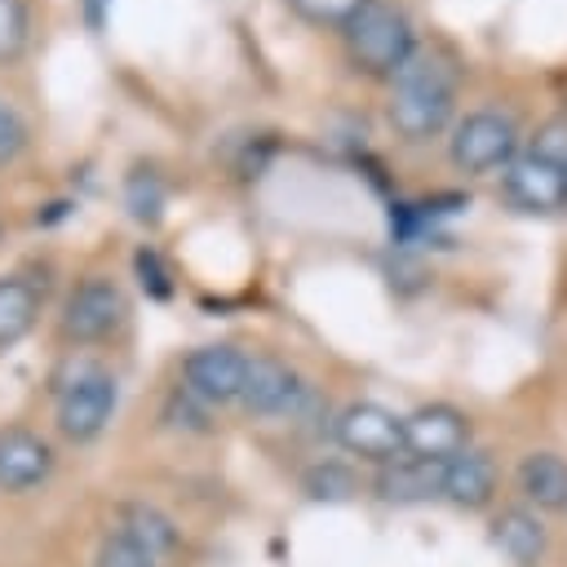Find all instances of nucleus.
Masks as SVG:
<instances>
[{
    "mask_svg": "<svg viewBox=\"0 0 567 567\" xmlns=\"http://www.w3.org/2000/svg\"><path fill=\"white\" fill-rule=\"evenodd\" d=\"M124 208H128L133 221L155 226L164 217V182L151 168H133L128 182H124Z\"/></svg>",
    "mask_w": 567,
    "mask_h": 567,
    "instance_id": "obj_18",
    "label": "nucleus"
},
{
    "mask_svg": "<svg viewBox=\"0 0 567 567\" xmlns=\"http://www.w3.org/2000/svg\"><path fill=\"white\" fill-rule=\"evenodd\" d=\"M492 545L514 563V567H536L549 549V527L536 518L527 505H509L492 518Z\"/></svg>",
    "mask_w": 567,
    "mask_h": 567,
    "instance_id": "obj_13",
    "label": "nucleus"
},
{
    "mask_svg": "<svg viewBox=\"0 0 567 567\" xmlns=\"http://www.w3.org/2000/svg\"><path fill=\"white\" fill-rule=\"evenodd\" d=\"M527 155L567 168V120H549V124H540L536 137H532V151H527Z\"/></svg>",
    "mask_w": 567,
    "mask_h": 567,
    "instance_id": "obj_24",
    "label": "nucleus"
},
{
    "mask_svg": "<svg viewBox=\"0 0 567 567\" xmlns=\"http://www.w3.org/2000/svg\"><path fill=\"white\" fill-rule=\"evenodd\" d=\"M403 443L408 456L421 461H452L470 447V416L452 403H421L412 416H403Z\"/></svg>",
    "mask_w": 567,
    "mask_h": 567,
    "instance_id": "obj_7",
    "label": "nucleus"
},
{
    "mask_svg": "<svg viewBox=\"0 0 567 567\" xmlns=\"http://www.w3.org/2000/svg\"><path fill=\"white\" fill-rule=\"evenodd\" d=\"M518 492L545 509V514H567V461L558 452H527L514 470Z\"/></svg>",
    "mask_w": 567,
    "mask_h": 567,
    "instance_id": "obj_14",
    "label": "nucleus"
},
{
    "mask_svg": "<svg viewBox=\"0 0 567 567\" xmlns=\"http://www.w3.org/2000/svg\"><path fill=\"white\" fill-rule=\"evenodd\" d=\"M518 128L501 111H470L452 128V164L461 173H492L514 159Z\"/></svg>",
    "mask_w": 567,
    "mask_h": 567,
    "instance_id": "obj_4",
    "label": "nucleus"
},
{
    "mask_svg": "<svg viewBox=\"0 0 567 567\" xmlns=\"http://www.w3.org/2000/svg\"><path fill=\"white\" fill-rule=\"evenodd\" d=\"M27 31H31L27 0H0V62L18 58L27 49Z\"/></svg>",
    "mask_w": 567,
    "mask_h": 567,
    "instance_id": "obj_20",
    "label": "nucleus"
},
{
    "mask_svg": "<svg viewBox=\"0 0 567 567\" xmlns=\"http://www.w3.org/2000/svg\"><path fill=\"white\" fill-rule=\"evenodd\" d=\"M501 190L523 213H554V208H567V168L545 164L536 155H518L505 164Z\"/></svg>",
    "mask_w": 567,
    "mask_h": 567,
    "instance_id": "obj_10",
    "label": "nucleus"
},
{
    "mask_svg": "<svg viewBox=\"0 0 567 567\" xmlns=\"http://www.w3.org/2000/svg\"><path fill=\"white\" fill-rule=\"evenodd\" d=\"M128 306H124V292L115 279L106 275H89L80 288H71L66 306H62V332L71 341H106L111 332H120Z\"/></svg>",
    "mask_w": 567,
    "mask_h": 567,
    "instance_id": "obj_5",
    "label": "nucleus"
},
{
    "mask_svg": "<svg viewBox=\"0 0 567 567\" xmlns=\"http://www.w3.org/2000/svg\"><path fill=\"white\" fill-rule=\"evenodd\" d=\"M49 474H53V447L27 425H4L0 430V492H31Z\"/></svg>",
    "mask_w": 567,
    "mask_h": 567,
    "instance_id": "obj_11",
    "label": "nucleus"
},
{
    "mask_svg": "<svg viewBox=\"0 0 567 567\" xmlns=\"http://www.w3.org/2000/svg\"><path fill=\"white\" fill-rule=\"evenodd\" d=\"M306 390H310V385H301V377H297L284 359L257 354V359H248L239 403H244V412H252V416H297Z\"/></svg>",
    "mask_w": 567,
    "mask_h": 567,
    "instance_id": "obj_8",
    "label": "nucleus"
},
{
    "mask_svg": "<svg viewBox=\"0 0 567 567\" xmlns=\"http://www.w3.org/2000/svg\"><path fill=\"white\" fill-rule=\"evenodd\" d=\"M35 315H40L35 284H27L18 275H4L0 279V346H13L18 337H27L31 323H35Z\"/></svg>",
    "mask_w": 567,
    "mask_h": 567,
    "instance_id": "obj_17",
    "label": "nucleus"
},
{
    "mask_svg": "<svg viewBox=\"0 0 567 567\" xmlns=\"http://www.w3.org/2000/svg\"><path fill=\"white\" fill-rule=\"evenodd\" d=\"M244 372H248V354L235 350V346H199V350L186 354V363H182L186 390H190L195 399H204L208 408H213V403H239Z\"/></svg>",
    "mask_w": 567,
    "mask_h": 567,
    "instance_id": "obj_9",
    "label": "nucleus"
},
{
    "mask_svg": "<svg viewBox=\"0 0 567 567\" xmlns=\"http://www.w3.org/2000/svg\"><path fill=\"white\" fill-rule=\"evenodd\" d=\"M164 421H168V425H186V430H208V403L195 399L186 385H177V390L168 394Z\"/></svg>",
    "mask_w": 567,
    "mask_h": 567,
    "instance_id": "obj_23",
    "label": "nucleus"
},
{
    "mask_svg": "<svg viewBox=\"0 0 567 567\" xmlns=\"http://www.w3.org/2000/svg\"><path fill=\"white\" fill-rule=\"evenodd\" d=\"M332 439L359 456V461H377V465H390L399 456H408V443H403V416H394L390 408L381 403H350L337 412L332 421Z\"/></svg>",
    "mask_w": 567,
    "mask_h": 567,
    "instance_id": "obj_3",
    "label": "nucleus"
},
{
    "mask_svg": "<svg viewBox=\"0 0 567 567\" xmlns=\"http://www.w3.org/2000/svg\"><path fill=\"white\" fill-rule=\"evenodd\" d=\"M439 478H443V461H421V456H399L381 470L377 478V492L385 501H425V496H439Z\"/></svg>",
    "mask_w": 567,
    "mask_h": 567,
    "instance_id": "obj_15",
    "label": "nucleus"
},
{
    "mask_svg": "<svg viewBox=\"0 0 567 567\" xmlns=\"http://www.w3.org/2000/svg\"><path fill=\"white\" fill-rule=\"evenodd\" d=\"M133 270H137V284H142L146 297H155V301H168L173 297V275H168V266H164V257L155 248L142 244L133 252Z\"/></svg>",
    "mask_w": 567,
    "mask_h": 567,
    "instance_id": "obj_21",
    "label": "nucleus"
},
{
    "mask_svg": "<svg viewBox=\"0 0 567 567\" xmlns=\"http://www.w3.org/2000/svg\"><path fill=\"white\" fill-rule=\"evenodd\" d=\"M439 496L456 509H487L496 496V461L478 447L456 452L452 461H443V478H439Z\"/></svg>",
    "mask_w": 567,
    "mask_h": 567,
    "instance_id": "obj_12",
    "label": "nucleus"
},
{
    "mask_svg": "<svg viewBox=\"0 0 567 567\" xmlns=\"http://www.w3.org/2000/svg\"><path fill=\"white\" fill-rule=\"evenodd\" d=\"M363 0H292V9L310 22H323V27H346V18L359 9Z\"/></svg>",
    "mask_w": 567,
    "mask_h": 567,
    "instance_id": "obj_25",
    "label": "nucleus"
},
{
    "mask_svg": "<svg viewBox=\"0 0 567 567\" xmlns=\"http://www.w3.org/2000/svg\"><path fill=\"white\" fill-rule=\"evenodd\" d=\"M124 540H133V545H142L146 554H155L159 563L182 545V536H177V523L164 514V509H155V505H124L120 509V527H115Z\"/></svg>",
    "mask_w": 567,
    "mask_h": 567,
    "instance_id": "obj_16",
    "label": "nucleus"
},
{
    "mask_svg": "<svg viewBox=\"0 0 567 567\" xmlns=\"http://www.w3.org/2000/svg\"><path fill=\"white\" fill-rule=\"evenodd\" d=\"M22 146H27V124L18 120V111L9 102H0V164H9Z\"/></svg>",
    "mask_w": 567,
    "mask_h": 567,
    "instance_id": "obj_26",
    "label": "nucleus"
},
{
    "mask_svg": "<svg viewBox=\"0 0 567 567\" xmlns=\"http://www.w3.org/2000/svg\"><path fill=\"white\" fill-rule=\"evenodd\" d=\"M341 31H346L350 62H354L359 71L385 75V80H390V75L412 58V49H416L408 13L394 9L390 0H363V4L346 18Z\"/></svg>",
    "mask_w": 567,
    "mask_h": 567,
    "instance_id": "obj_2",
    "label": "nucleus"
},
{
    "mask_svg": "<svg viewBox=\"0 0 567 567\" xmlns=\"http://www.w3.org/2000/svg\"><path fill=\"white\" fill-rule=\"evenodd\" d=\"M301 487L315 501H346V496H354V474L346 465H337V461H323V465H310L306 470Z\"/></svg>",
    "mask_w": 567,
    "mask_h": 567,
    "instance_id": "obj_19",
    "label": "nucleus"
},
{
    "mask_svg": "<svg viewBox=\"0 0 567 567\" xmlns=\"http://www.w3.org/2000/svg\"><path fill=\"white\" fill-rule=\"evenodd\" d=\"M93 567H164L155 554H146L142 545H133V540H124L120 532H111L102 545H97V558H93Z\"/></svg>",
    "mask_w": 567,
    "mask_h": 567,
    "instance_id": "obj_22",
    "label": "nucleus"
},
{
    "mask_svg": "<svg viewBox=\"0 0 567 567\" xmlns=\"http://www.w3.org/2000/svg\"><path fill=\"white\" fill-rule=\"evenodd\" d=\"M115 403H120V385L111 372H80L58 399V430L71 443H93L115 416Z\"/></svg>",
    "mask_w": 567,
    "mask_h": 567,
    "instance_id": "obj_6",
    "label": "nucleus"
},
{
    "mask_svg": "<svg viewBox=\"0 0 567 567\" xmlns=\"http://www.w3.org/2000/svg\"><path fill=\"white\" fill-rule=\"evenodd\" d=\"M456 102V75L443 58L412 49V58L390 75V124L408 142H425L447 128Z\"/></svg>",
    "mask_w": 567,
    "mask_h": 567,
    "instance_id": "obj_1",
    "label": "nucleus"
}]
</instances>
